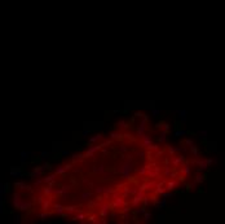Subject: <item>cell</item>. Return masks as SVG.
<instances>
[{"instance_id":"obj_58","label":"cell","mask_w":225,"mask_h":224,"mask_svg":"<svg viewBox=\"0 0 225 224\" xmlns=\"http://www.w3.org/2000/svg\"><path fill=\"white\" fill-rule=\"evenodd\" d=\"M162 154H163V152H162V150H158V152H157V157L162 156Z\"/></svg>"},{"instance_id":"obj_48","label":"cell","mask_w":225,"mask_h":224,"mask_svg":"<svg viewBox=\"0 0 225 224\" xmlns=\"http://www.w3.org/2000/svg\"><path fill=\"white\" fill-rule=\"evenodd\" d=\"M162 196H163L164 198H168V197H172V196H173V193H172V192H168V193H163Z\"/></svg>"},{"instance_id":"obj_21","label":"cell","mask_w":225,"mask_h":224,"mask_svg":"<svg viewBox=\"0 0 225 224\" xmlns=\"http://www.w3.org/2000/svg\"><path fill=\"white\" fill-rule=\"evenodd\" d=\"M166 135H167L166 131H162L160 135H159V137H158V141L159 143H166L167 141V136H166Z\"/></svg>"},{"instance_id":"obj_19","label":"cell","mask_w":225,"mask_h":224,"mask_svg":"<svg viewBox=\"0 0 225 224\" xmlns=\"http://www.w3.org/2000/svg\"><path fill=\"white\" fill-rule=\"evenodd\" d=\"M65 171H66L65 166H57L56 170H54V174L56 175H61V174H65Z\"/></svg>"},{"instance_id":"obj_47","label":"cell","mask_w":225,"mask_h":224,"mask_svg":"<svg viewBox=\"0 0 225 224\" xmlns=\"http://www.w3.org/2000/svg\"><path fill=\"white\" fill-rule=\"evenodd\" d=\"M111 144V140H104V143L101 144V145H102V148L104 146H108V145H110Z\"/></svg>"},{"instance_id":"obj_54","label":"cell","mask_w":225,"mask_h":224,"mask_svg":"<svg viewBox=\"0 0 225 224\" xmlns=\"http://www.w3.org/2000/svg\"><path fill=\"white\" fill-rule=\"evenodd\" d=\"M71 167H73V165H71V163H69V165H65V168H66V171H67V170H71Z\"/></svg>"},{"instance_id":"obj_55","label":"cell","mask_w":225,"mask_h":224,"mask_svg":"<svg viewBox=\"0 0 225 224\" xmlns=\"http://www.w3.org/2000/svg\"><path fill=\"white\" fill-rule=\"evenodd\" d=\"M137 156H138V157H141V158H144L145 153H144V152H138V153H137Z\"/></svg>"},{"instance_id":"obj_40","label":"cell","mask_w":225,"mask_h":224,"mask_svg":"<svg viewBox=\"0 0 225 224\" xmlns=\"http://www.w3.org/2000/svg\"><path fill=\"white\" fill-rule=\"evenodd\" d=\"M146 170H147V168H146V166H145V167H142V168H140V170H138V174H140V175H145V174H146Z\"/></svg>"},{"instance_id":"obj_20","label":"cell","mask_w":225,"mask_h":224,"mask_svg":"<svg viewBox=\"0 0 225 224\" xmlns=\"http://www.w3.org/2000/svg\"><path fill=\"white\" fill-rule=\"evenodd\" d=\"M184 162V157H179V158H172L171 159V163L175 166H180V163Z\"/></svg>"},{"instance_id":"obj_35","label":"cell","mask_w":225,"mask_h":224,"mask_svg":"<svg viewBox=\"0 0 225 224\" xmlns=\"http://www.w3.org/2000/svg\"><path fill=\"white\" fill-rule=\"evenodd\" d=\"M145 212H146V206H144V207H141V209L136 210V214H145Z\"/></svg>"},{"instance_id":"obj_9","label":"cell","mask_w":225,"mask_h":224,"mask_svg":"<svg viewBox=\"0 0 225 224\" xmlns=\"http://www.w3.org/2000/svg\"><path fill=\"white\" fill-rule=\"evenodd\" d=\"M31 154H34V153L32 152H22L21 153V165H25V162L27 161L29 156H31Z\"/></svg>"},{"instance_id":"obj_17","label":"cell","mask_w":225,"mask_h":224,"mask_svg":"<svg viewBox=\"0 0 225 224\" xmlns=\"http://www.w3.org/2000/svg\"><path fill=\"white\" fill-rule=\"evenodd\" d=\"M177 114H179V119L182 123H185V121H186V112H185V110H179Z\"/></svg>"},{"instance_id":"obj_7","label":"cell","mask_w":225,"mask_h":224,"mask_svg":"<svg viewBox=\"0 0 225 224\" xmlns=\"http://www.w3.org/2000/svg\"><path fill=\"white\" fill-rule=\"evenodd\" d=\"M10 175L16 176V178H21V176H22L21 168L20 167H12V168H10Z\"/></svg>"},{"instance_id":"obj_56","label":"cell","mask_w":225,"mask_h":224,"mask_svg":"<svg viewBox=\"0 0 225 224\" xmlns=\"http://www.w3.org/2000/svg\"><path fill=\"white\" fill-rule=\"evenodd\" d=\"M69 154H70L69 150H62V156H69Z\"/></svg>"},{"instance_id":"obj_42","label":"cell","mask_w":225,"mask_h":224,"mask_svg":"<svg viewBox=\"0 0 225 224\" xmlns=\"http://www.w3.org/2000/svg\"><path fill=\"white\" fill-rule=\"evenodd\" d=\"M164 219H166L164 215H159V216H158V223H164V222H166Z\"/></svg>"},{"instance_id":"obj_36","label":"cell","mask_w":225,"mask_h":224,"mask_svg":"<svg viewBox=\"0 0 225 224\" xmlns=\"http://www.w3.org/2000/svg\"><path fill=\"white\" fill-rule=\"evenodd\" d=\"M150 218H151V214L146 211V212H145V215H144V220H145V222H149Z\"/></svg>"},{"instance_id":"obj_57","label":"cell","mask_w":225,"mask_h":224,"mask_svg":"<svg viewBox=\"0 0 225 224\" xmlns=\"http://www.w3.org/2000/svg\"><path fill=\"white\" fill-rule=\"evenodd\" d=\"M14 222H16V223H20V216H18V215L14 218Z\"/></svg>"},{"instance_id":"obj_16","label":"cell","mask_w":225,"mask_h":224,"mask_svg":"<svg viewBox=\"0 0 225 224\" xmlns=\"http://www.w3.org/2000/svg\"><path fill=\"white\" fill-rule=\"evenodd\" d=\"M65 211L67 212V214H71V212H80V210H78V207L76 206H66L65 207Z\"/></svg>"},{"instance_id":"obj_12","label":"cell","mask_w":225,"mask_h":224,"mask_svg":"<svg viewBox=\"0 0 225 224\" xmlns=\"http://www.w3.org/2000/svg\"><path fill=\"white\" fill-rule=\"evenodd\" d=\"M106 171L105 166L104 165H100V166H96V167H93V172L95 174H104Z\"/></svg>"},{"instance_id":"obj_2","label":"cell","mask_w":225,"mask_h":224,"mask_svg":"<svg viewBox=\"0 0 225 224\" xmlns=\"http://www.w3.org/2000/svg\"><path fill=\"white\" fill-rule=\"evenodd\" d=\"M13 203H14V206L17 207V209L22 210V211H26V210H29L30 207H31V202H27V201H25L23 198L21 197L20 193H16V194H14Z\"/></svg>"},{"instance_id":"obj_25","label":"cell","mask_w":225,"mask_h":224,"mask_svg":"<svg viewBox=\"0 0 225 224\" xmlns=\"http://www.w3.org/2000/svg\"><path fill=\"white\" fill-rule=\"evenodd\" d=\"M123 135L120 134V132H110V137L112 140H118V139H120Z\"/></svg>"},{"instance_id":"obj_3","label":"cell","mask_w":225,"mask_h":224,"mask_svg":"<svg viewBox=\"0 0 225 224\" xmlns=\"http://www.w3.org/2000/svg\"><path fill=\"white\" fill-rule=\"evenodd\" d=\"M102 148V145L101 144H97V145H93V146H88V149L86 150V158H89V157H93L96 154V152L100 150V149Z\"/></svg>"},{"instance_id":"obj_10","label":"cell","mask_w":225,"mask_h":224,"mask_svg":"<svg viewBox=\"0 0 225 224\" xmlns=\"http://www.w3.org/2000/svg\"><path fill=\"white\" fill-rule=\"evenodd\" d=\"M54 212H56L57 215H62L65 212V207L62 206V205H60V203L54 205Z\"/></svg>"},{"instance_id":"obj_33","label":"cell","mask_w":225,"mask_h":224,"mask_svg":"<svg viewBox=\"0 0 225 224\" xmlns=\"http://www.w3.org/2000/svg\"><path fill=\"white\" fill-rule=\"evenodd\" d=\"M83 219H86V214H83V212H80L79 215H76L74 218V220H83Z\"/></svg>"},{"instance_id":"obj_41","label":"cell","mask_w":225,"mask_h":224,"mask_svg":"<svg viewBox=\"0 0 225 224\" xmlns=\"http://www.w3.org/2000/svg\"><path fill=\"white\" fill-rule=\"evenodd\" d=\"M202 181H203V175H197L195 183H202Z\"/></svg>"},{"instance_id":"obj_53","label":"cell","mask_w":225,"mask_h":224,"mask_svg":"<svg viewBox=\"0 0 225 224\" xmlns=\"http://www.w3.org/2000/svg\"><path fill=\"white\" fill-rule=\"evenodd\" d=\"M199 135H201V137H206L207 132H206V131H199Z\"/></svg>"},{"instance_id":"obj_43","label":"cell","mask_w":225,"mask_h":224,"mask_svg":"<svg viewBox=\"0 0 225 224\" xmlns=\"http://www.w3.org/2000/svg\"><path fill=\"white\" fill-rule=\"evenodd\" d=\"M162 128H163V131L168 132L169 131V124L168 123H163V127H162Z\"/></svg>"},{"instance_id":"obj_5","label":"cell","mask_w":225,"mask_h":224,"mask_svg":"<svg viewBox=\"0 0 225 224\" xmlns=\"http://www.w3.org/2000/svg\"><path fill=\"white\" fill-rule=\"evenodd\" d=\"M141 141H142V146H144V148L150 149V146L153 145V140H151V137L147 136V135H144V136L141 137Z\"/></svg>"},{"instance_id":"obj_32","label":"cell","mask_w":225,"mask_h":224,"mask_svg":"<svg viewBox=\"0 0 225 224\" xmlns=\"http://www.w3.org/2000/svg\"><path fill=\"white\" fill-rule=\"evenodd\" d=\"M43 192H44V194H51V193L53 192V189H52V187L49 185V187H45L44 189H43Z\"/></svg>"},{"instance_id":"obj_34","label":"cell","mask_w":225,"mask_h":224,"mask_svg":"<svg viewBox=\"0 0 225 224\" xmlns=\"http://www.w3.org/2000/svg\"><path fill=\"white\" fill-rule=\"evenodd\" d=\"M164 175H166V176H171V175H172L171 168H169L168 166H166V167H164Z\"/></svg>"},{"instance_id":"obj_6","label":"cell","mask_w":225,"mask_h":224,"mask_svg":"<svg viewBox=\"0 0 225 224\" xmlns=\"http://www.w3.org/2000/svg\"><path fill=\"white\" fill-rule=\"evenodd\" d=\"M109 203H104V205H100V215L102 218H105V216H108L109 215V212H110V209H109Z\"/></svg>"},{"instance_id":"obj_38","label":"cell","mask_w":225,"mask_h":224,"mask_svg":"<svg viewBox=\"0 0 225 224\" xmlns=\"http://www.w3.org/2000/svg\"><path fill=\"white\" fill-rule=\"evenodd\" d=\"M104 190H105V188H104V187H97V188L95 189V192L98 194V193H104Z\"/></svg>"},{"instance_id":"obj_45","label":"cell","mask_w":225,"mask_h":224,"mask_svg":"<svg viewBox=\"0 0 225 224\" xmlns=\"http://www.w3.org/2000/svg\"><path fill=\"white\" fill-rule=\"evenodd\" d=\"M39 216H40V218H42V220H45V219H47V218H48V216H49V214H48V212H43V214H40V215H39Z\"/></svg>"},{"instance_id":"obj_49","label":"cell","mask_w":225,"mask_h":224,"mask_svg":"<svg viewBox=\"0 0 225 224\" xmlns=\"http://www.w3.org/2000/svg\"><path fill=\"white\" fill-rule=\"evenodd\" d=\"M127 150H128V148H127V146H124V145H122L119 148V152H122V153H124V152H127Z\"/></svg>"},{"instance_id":"obj_44","label":"cell","mask_w":225,"mask_h":224,"mask_svg":"<svg viewBox=\"0 0 225 224\" xmlns=\"http://www.w3.org/2000/svg\"><path fill=\"white\" fill-rule=\"evenodd\" d=\"M104 193H105V194H110V193H112V188H111V187H109V188H105V190H104Z\"/></svg>"},{"instance_id":"obj_51","label":"cell","mask_w":225,"mask_h":224,"mask_svg":"<svg viewBox=\"0 0 225 224\" xmlns=\"http://www.w3.org/2000/svg\"><path fill=\"white\" fill-rule=\"evenodd\" d=\"M89 134V130H83V132H82V135H83V137H86L87 135Z\"/></svg>"},{"instance_id":"obj_31","label":"cell","mask_w":225,"mask_h":224,"mask_svg":"<svg viewBox=\"0 0 225 224\" xmlns=\"http://www.w3.org/2000/svg\"><path fill=\"white\" fill-rule=\"evenodd\" d=\"M151 115H153L154 118L159 117V115H160V110H158V109H151Z\"/></svg>"},{"instance_id":"obj_59","label":"cell","mask_w":225,"mask_h":224,"mask_svg":"<svg viewBox=\"0 0 225 224\" xmlns=\"http://www.w3.org/2000/svg\"><path fill=\"white\" fill-rule=\"evenodd\" d=\"M102 153H104V154H108V149H106V148L102 149Z\"/></svg>"},{"instance_id":"obj_27","label":"cell","mask_w":225,"mask_h":224,"mask_svg":"<svg viewBox=\"0 0 225 224\" xmlns=\"http://www.w3.org/2000/svg\"><path fill=\"white\" fill-rule=\"evenodd\" d=\"M186 134L185 130H177V131H175V137H180V136H184V135Z\"/></svg>"},{"instance_id":"obj_28","label":"cell","mask_w":225,"mask_h":224,"mask_svg":"<svg viewBox=\"0 0 225 224\" xmlns=\"http://www.w3.org/2000/svg\"><path fill=\"white\" fill-rule=\"evenodd\" d=\"M40 158L43 159V161H45V159H48L49 158V156H51V153H49V152H42V153H40Z\"/></svg>"},{"instance_id":"obj_14","label":"cell","mask_w":225,"mask_h":224,"mask_svg":"<svg viewBox=\"0 0 225 224\" xmlns=\"http://www.w3.org/2000/svg\"><path fill=\"white\" fill-rule=\"evenodd\" d=\"M84 158H86V154H74L73 156L74 162H82V161H84Z\"/></svg>"},{"instance_id":"obj_37","label":"cell","mask_w":225,"mask_h":224,"mask_svg":"<svg viewBox=\"0 0 225 224\" xmlns=\"http://www.w3.org/2000/svg\"><path fill=\"white\" fill-rule=\"evenodd\" d=\"M184 143H185V144H186V145H188V146H190V148H191V146H194V143H193V140H190V139H186V140H185V141H184Z\"/></svg>"},{"instance_id":"obj_52","label":"cell","mask_w":225,"mask_h":224,"mask_svg":"<svg viewBox=\"0 0 225 224\" xmlns=\"http://www.w3.org/2000/svg\"><path fill=\"white\" fill-rule=\"evenodd\" d=\"M147 205H149V198L145 197L144 198V206H147Z\"/></svg>"},{"instance_id":"obj_26","label":"cell","mask_w":225,"mask_h":224,"mask_svg":"<svg viewBox=\"0 0 225 224\" xmlns=\"http://www.w3.org/2000/svg\"><path fill=\"white\" fill-rule=\"evenodd\" d=\"M61 143H53V146H52V150L53 152H60L61 150Z\"/></svg>"},{"instance_id":"obj_23","label":"cell","mask_w":225,"mask_h":224,"mask_svg":"<svg viewBox=\"0 0 225 224\" xmlns=\"http://www.w3.org/2000/svg\"><path fill=\"white\" fill-rule=\"evenodd\" d=\"M82 200L83 201H89L91 200V197H92V193H89V192H84V193H82Z\"/></svg>"},{"instance_id":"obj_11","label":"cell","mask_w":225,"mask_h":224,"mask_svg":"<svg viewBox=\"0 0 225 224\" xmlns=\"http://www.w3.org/2000/svg\"><path fill=\"white\" fill-rule=\"evenodd\" d=\"M16 188H20V189H27V190H31V187L30 185H27L26 183H23V181H20V183H16L14 184Z\"/></svg>"},{"instance_id":"obj_29","label":"cell","mask_w":225,"mask_h":224,"mask_svg":"<svg viewBox=\"0 0 225 224\" xmlns=\"http://www.w3.org/2000/svg\"><path fill=\"white\" fill-rule=\"evenodd\" d=\"M117 126H118V127H122V128H127V127H128V123L125 122V121H119V122L117 123Z\"/></svg>"},{"instance_id":"obj_50","label":"cell","mask_w":225,"mask_h":224,"mask_svg":"<svg viewBox=\"0 0 225 224\" xmlns=\"http://www.w3.org/2000/svg\"><path fill=\"white\" fill-rule=\"evenodd\" d=\"M42 167H43V170L45 171V170H49V168H51V165H49V163H44Z\"/></svg>"},{"instance_id":"obj_1","label":"cell","mask_w":225,"mask_h":224,"mask_svg":"<svg viewBox=\"0 0 225 224\" xmlns=\"http://www.w3.org/2000/svg\"><path fill=\"white\" fill-rule=\"evenodd\" d=\"M133 170V163L131 162V158H127L123 163H120L117 167V172L123 176V179H130V172Z\"/></svg>"},{"instance_id":"obj_13","label":"cell","mask_w":225,"mask_h":224,"mask_svg":"<svg viewBox=\"0 0 225 224\" xmlns=\"http://www.w3.org/2000/svg\"><path fill=\"white\" fill-rule=\"evenodd\" d=\"M102 134H97V135H95L93 137H91L89 139V144H95V143H97V141H100V140H102Z\"/></svg>"},{"instance_id":"obj_4","label":"cell","mask_w":225,"mask_h":224,"mask_svg":"<svg viewBox=\"0 0 225 224\" xmlns=\"http://www.w3.org/2000/svg\"><path fill=\"white\" fill-rule=\"evenodd\" d=\"M144 198H145V193H144V190H140V192H137V194L133 197V200H132V206L133 207H136V206H138L140 203H141V201H144Z\"/></svg>"},{"instance_id":"obj_15","label":"cell","mask_w":225,"mask_h":224,"mask_svg":"<svg viewBox=\"0 0 225 224\" xmlns=\"http://www.w3.org/2000/svg\"><path fill=\"white\" fill-rule=\"evenodd\" d=\"M43 180H44V183H47V184H52L56 180V174H54V175H48L47 178H43Z\"/></svg>"},{"instance_id":"obj_24","label":"cell","mask_w":225,"mask_h":224,"mask_svg":"<svg viewBox=\"0 0 225 224\" xmlns=\"http://www.w3.org/2000/svg\"><path fill=\"white\" fill-rule=\"evenodd\" d=\"M181 174H185L186 176H189V175H190V166H189V165L184 166V167L181 168Z\"/></svg>"},{"instance_id":"obj_39","label":"cell","mask_w":225,"mask_h":224,"mask_svg":"<svg viewBox=\"0 0 225 224\" xmlns=\"http://www.w3.org/2000/svg\"><path fill=\"white\" fill-rule=\"evenodd\" d=\"M190 150H191V153H193V156H194V157H198V150H197L195 146H191Z\"/></svg>"},{"instance_id":"obj_8","label":"cell","mask_w":225,"mask_h":224,"mask_svg":"<svg viewBox=\"0 0 225 224\" xmlns=\"http://www.w3.org/2000/svg\"><path fill=\"white\" fill-rule=\"evenodd\" d=\"M123 205H124V201H123V198H118V197H115V198H114V203H112V207H114V209L122 207Z\"/></svg>"},{"instance_id":"obj_22","label":"cell","mask_w":225,"mask_h":224,"mask_svg":"<svg viewBox=\"0 0 225 224\" xmlns=\"http://www.w3.org/2000/svg\"><path fill=\"white\" fill-rule=\"evenodd\" d=\"M166 206H167V198H164V197H163V200L159 201V203H158V206H157V207H158L159 210H163Z\"/></svg>"},{"instance_id":"obj_18","label":"cell","mask_w":225,"mask_h":224,"mask_svg":"<svg viewBox=\"0 0 225 224\" xmlns=\"http://www.w3.org/2000/svg\"><path fill=\"white\" fill-rule=\"evenodd\" d=\"M179 184L177 181H175V180H171V181H168L167 183V187H166V189L167 190H172V189H175V187Z\"/></svg>"},{"instance_id":"obj_46","label":"cell","mask_w":225,"mask_h":224,"mask_svg":"<svg viewBox=\"0 0 225 224\" xmlns=\"http://www.w3.org/2000/svg\"><path fill=\"white\" fill-rule=\"evenodd\" d=\"M167 150H168V153L171 154V157H172V156H173V153L177 150V149H173V148H171V146H168V149H167Z\"/></svg>"},{"instance_id":"obj_30","label":"cell","mask_w":225,"mask_h":224,"mask_svg":"<svg viewBox=\"0 0 225 224\" xmlns=\"http://www.w3.org/2000/svg\"><path fill=\"white\" fill-rule=\"evenodd\" d=\"M49 206H51V201H49V200L47 201V200H45L44 202H43V206H42V207H43V210H44V211H47V210L49 209Z\"/></svg>"}]
</instances>
